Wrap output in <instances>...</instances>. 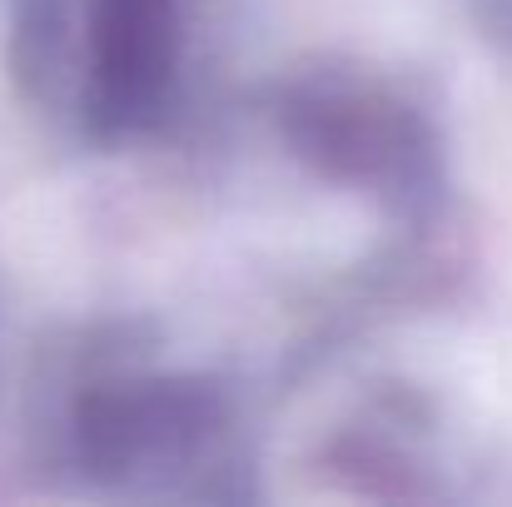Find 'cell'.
<instances>
[{
	"instance_id": "1",
	"label": "cell",
	"mask_w": 512,
	"mask_h": 507,
	"mask_svg": "<svg viewBox=\"0 0 512 507\" xmlns=\"http://www.w3.org/2000/svg\"><path fill=\"white\" fill-rule=\"evenodd\" d=\"M45 453L120 498H224L239 468L234 403L219 378L135 334L90 338L45 378Z\"/></svg>"
},
{
	"instance_id": "2",
	"label": "cell",
	"mask_w": 512,
	"mask_h": 507,
	"mask_svg": "<svg viewBox=\"0 0 512 507\" xmlns=\"http://www.w3.org/2000/svg\"><path fill=\"white\" fill-rule=\"evenodd\" d=\"M214 0H30L20 70L95 145L160 140L189 115Z\"/></svg>"
}]
</instances>
